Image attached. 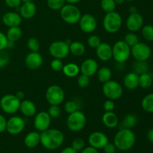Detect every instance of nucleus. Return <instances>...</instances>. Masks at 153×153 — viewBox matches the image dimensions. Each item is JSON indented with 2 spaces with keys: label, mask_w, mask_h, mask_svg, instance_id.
Masks as SVG:
<instances>
[{
  "label": "nucleus",
  "mask_w": 153,
  "mask_h": 153,
  "mask_svg": "<svg viewBox=\"0 0 153 153\" xmlns=\"http://www.w3.org/2000/svg\"><path fill=\"white\" fill-rule=\"evenodd\" d=\"M129 12L130 13H136V12H137V8H136V7H134V6H131V7H130Z\"/></svg>",
  "instance_id": "57"
},
{
  "label": "nucleus",
  "mask_w": 153,
  "mask_h": 153,
  "mask_svg": "<svg viewBox=\"0 0 153 153\" xmlns=\"http://www.w3.org/2000/svg\"><path fill=\"white\" fill-rule=\"evenodd\" d=\"M81 153H99L98 149L96 148L93 147V146H88V147H85L82 150Z\"/></svg>",
  "instance_id": "51"
},
{
  "label": "nucleus",
  "mask_w": 153,
  "mask_h": 153,
  "mask_svg": "<svg viewBox=\"0 0 153 153\" xmlns=\"http://www.w3.org/2000/svg\"><path fill=\"white\" fill-rule=\"evenodd\" d=\"M65 93L61 86L52 85L47 88L46 91V99L50 105H59L64 102Z\"/></svg>",
  "instance_id": "9"
},
{
  "label": "nucleus",
  "mask_w": 153,
  "mask_h": 153,
  "mask_svg": "<svg viewBox=\"0 0 153 153\" xmlns=\"http://www.w3.org/2000/svg\"><path fill=\"white\" fill-rule=\"evenodd\" d=\"M22 16L20 14L16 12H7L2 16L1 20H2L3 24L8 28L10 27L19 26V25L22 22Z\"/></svg>",
  "instance_id": "20"
},
{
  "label": "nucleus",
  "mask_w": 153,
  "mask_h": 153,
  "mask_svg": "<svg viewBox=\"0 0 153 153\" xmlns=\"http://www.w3.org/2000/svg\"><path fill=\"white\" fill-rule=\"evenodd\" d=\"M100 5L103 11L105 13H109L115 10L117 4L114 0H101Z\"/></svg>",
  "instance_id": "34"
},
{
  "label": "nucleus",
  "mask_w": 153,
  "mask_h": 153,
  "mask_svg": "<svg viewBox=\"0 0 153 153\" xmlns=\"http://www.w3.org/2000/svg\"><path fill=\"white\" fill-rule=\"evenodd\" d=\"M103 108L105 111H114L115 108V104L114 100H106L103 105Z\"/></svg>",
  "instance_id": "46"
},
{
  "label": "nucleus",
  "mask_w": 153,
  "mask_h": 153,
  "mask_svg": "<svg viewBox=\"0 0 153 153\" xmlns=\"http://www.w3.org/2000/svg\"><path fill=\"white\" fill-rule=\"evenodd\" d=\"M43 57L37 52H31L25 58V64L30 70H37L43 64Z\"/></svg>",
  "instance_id": "18"
},
{
  "label": "nucleus",
  "mask_w": 153,
  "mask_h": 153,
  "mask_svg": "<svg viewBox=\"0 0 153 153\" xmlns=\"http://www.w3.org/2000/svg\"><path fill=\"white\" fill-rule=\"evenodd\" d=\"M99 70V65L97 61L93 58H88L82 63L80 66V72L82 74L85 75L88 77H92L97 74Z\"/></svg>",
  "instance_id": "17"
},
{
  "label": "nucleus",
  "mask_w": 153,
  "mask_h": 153,
  "mask_svg": "<svg viewBox=\"0 0 153 153\" xmlns=\"http://www.w3.org/2000/svg\"><path fill=\"white\" fill-rule=\"evenodd\" d=\"M123 24V19L121 15L115 10L109 13H106L103 18L102 25L105 31L109 34L117 33Z\"/></svg>",
  "instance_id": "3"
},
{
  "label": "nucleus",
  "mask_w": 153,
  "mask_h": 153,
  "mask_svg": "<svg viewBox=\"0 0 153 153\" xmlns=\"http://www.w3.org/2000/svg\"><path fill=\"white\" fill-rule=\"evenodd\" d=\"M81 0H65L66 2H67L68 4H75L76 3L79 2Z\"/></svg>",
  "instance_id": "55"
},
{
  "label": "nucleus",
  "mask_w": 153,
  "mask_h": 153,
  "mask_svg": "<svg viewBox=\"0 0 153 153\" xmlns=\"http://www.w3.org/2000/svg\"><path fill=\"white\" fill-rule=\"evenodd\" d=\"M125 1H134V0H125Z\"/></svg>",
  "instance_id": "60"
},
{
  "label": "nucleus",
  "mask_w": 153,
  "mask_h": 153,
  "mask_svg": "<svg viewBox=\"0 0 153 153\" xmlns=\"http://www.w3.org/2000/svg\"><path fill=\"white\" fill-rule=\"evenodd\" d=\"M79 28L83 32L91 34L94 32L97 26V22L94 16L90 13L82 15L79 21Z\"/></svg>",
  "instance_id": "13"
},
{
  "label": "nucleus",
  "mask_w": 153,
  "mask_h": 153,
  "mask_svg": "<svg viewBox=\"0 0 153 153\" xmlns=\"http://www.w3.org/2000/svg\"><path fill=\"white\" fill-rule=\"evenodd\" d=\"M64 110L67 114H71L78 110V105L74 101H67L64 104Z\"/></svg>",
  "instance_id": "44"
},
{
  "label": "nucleus",
  "mask_w": 153,
  "mask_h": 153,
  "mask_svg": "<svg viewBox=\"0 0 153 153\" xmlns=\"http://www.w3.org/2000/svg\"><path fill=\"white\" fill-rule=\"evenodd\" d=\"M62 72L67 77L73 78L80 73V67L74 63H68L64 65Z\"/></svg>",
  "instance_id": "27"
},
{
  "label": "nucleus",
  "mask_w": 153,
  "mask_h": 153,
  "mask_svg": "<svg viewBox=\"0 0 153 153\" xmlns=\"http://www.w3.org/2000/svg\"><path fill=\"white\" fill-rule=\"evenodd\" d=\"M123 84L125 88L130 91L137 89L139 87V75L134 72L127 73L123 79Z\"/></svg>",
  "instance_id": "23"
},
{
  "label": "nucleus",
  "mask_w": 153,
  "mask_h": 153,
  "mask_svg": "<svg viewBox=\"0 0 153 153\" xmlns=\"http://www.w3.org/2000/svg\"><path fill=\"white\" fill-rule=\"evenodd\" d=\"M114 1H115V3H116V4L120 5V4H122L125 1V0H114Z\"/></svg>",
  "instance_id": "58"
},
{
  "label": "nucleus",
  "mask_w": 153,
  "mask_h": 153,
  "mask_svg": "<svg viewBox=\"0 0 153 153\" xmlns=\"http://www.w3.org/2000/svg\"><path fill=\"white\" fill-rule=\"evenodd\" d=\"M102 43L101 38L97 35H91L88 39V45L92 49H97V46Z\"/></svg>",
  "instance_id": "41"
},
{
  "label": "nucleus",
  "mask_w": 153,
  "mask_h": 153,
  "mask_svg": "<svg viewBox=\"0 0 153 153\" xmlns=\"http://www.w3.org/2000/svg\"><path fill=\"white\" fill-rule=\"evenodd\" d=\"M25 126V120L19 116L11 117L7 120L6 131L12 135H16L22 132Z\"/></svg>",
  "instance_id": "12"
},
{
  "label": "nucleus",
  "mask_w": 153,
  "mask_h": 153,
  "mask_svg": "<svg viewBox=\"0 0 153 153\" xmlns=\"http://www.w3.org/2000/svg\"><path fill=\"white\" fill-rule=\"evenodd\" d=\"M86 49L85 46L79 41L71 42L70 44V53L74 56H82L85 54Z\"/></svg>",
  "instance_id": "29"
},
{
  "label": "nucleus",
  "mask_w": 153,
  "mask_h": 153,
  "mask_svg": "<svg viewBox=\"0 0 153 153\" xmlns=\"http://www.w3.org/2000/svg\"><path fill=\"white\" fill-rule=\"evenodd\" d=\"M40 143V134L37 131H31L25 135L24 138V144L26 147L32 149Z\"/></svg>",
  "instance_id": "24"
},
{
  "label": "nucleus",
  "mask_w": 153,
  "mask_h": 153,
  "mask_svg": "<svg viewBox=\"0 0 153 153\" xmlns=\"http://www.w3.org/2000/svg\"><path fill=\"white\" fill-rule=\"evenodd\" d=\"M113 58L120 64L125 63L131 56V47L123 40H118L112 46Z\"/></svg>",
  "instance_id": "7"
},
{
  "label": "nucleus",
  "mask_w": 153,
  "mask_h": 153,
  "mask_svg": "<svg viewBox=\"0 0 153 153\" xmlns=\"http://www.w3.org/2000/svg\"><path fill=\"white\" fill-rule=\"evenodd\" d=\"M4 2L10 8H16L21 5V0H4Z\"/></svg>",
  "instance_id": "48"
},
{
  "label": "nucleus",
  "mask_w": 153,
  "mask_h": 153,
  "mask_svg": "<svg viewBox=\"0 0 153 153\" xmlns=\"http://www.w3.org/2000/svg\"><path fill=\"white\" fill-rule=\"evenodd\" d=\"M16 96L19 99V100H21V101H22V100L23 99V97H24V94L22 91H19V92L16 93Z\"/></svg>",
  "instance_id": "54"
},
{
  "label": "nucleus",
  "mask_w": 153,
  "mask_h": 153,
  "mask_svg": "<svg viewBox=\"0 0 153 153\" xmlns=\"http://www.w3.org/2000/svg\"><path fill=\"white\" fill-rule=\"evenodd\" d=\"M152 76L149 73H145L139 75V87L143 89H147L152 85Z\"/></svg>",
  "instance_id": "32"
},
{
  "label": "nucleus",
  "mask_w": 153,
  "mask_h": 153,
  "mask_svg": "<svg viewBox=\"0 0 153 153\" xmlns=\"http://www.w3.org/2000/svg\"><path fill=\"white\" fill-rule=\"evenodd\" d=\"M47 113L49 114V115L52 119H56V118H58L61 116V110L58 105H50V107L49 108Z\"/></svg>",
  "instance_id": "39"
},
{
  "label": "nucleus",
  "mask_w": 153,
  "mask_h": 153,
  "mask_svg": "<svg viewBox=\"0 0 153 153\" xmlns=\"http://www.w3.org/2000/svg\"><path fill=\"white\" fill-rule=\"evenodd\" d=\"M27 47L31 52H37L40 49V43L35 37H31L27 41Z\"/></svg>",
  "instance_id": "37"
},
{
  "label": "nucleus",
  "mask_w": 153,
  "mask_h": 153,
  "mask_svg": "<svg viewBox=\"0 0 153 153\" xmlns=\"http://www.w3.org/2000/svg\"><path fill=\"white\" fill-rule=\"evenodd\" d=\"M141 107L144 111L153 114V93L147 94L141 101Z\"/></svg>",
  "instance_id": "31"
},
{
  "label": "nucleus",
  "mask_w": 153,
  "mask_h": 153,
  "mask_svg": "<svg viewBox=\"0 0 153 153\" xmlns=\"http://www.w3.org/2000/svg\"><path fill=\"white\" fill-rule=\"evenodd\" d=\"M19 111H20L21 114L23 116L27 117H34L37 114V108H36L35 104L32 101L28 100L21 101Z\"/></svg>",
  "instance_id": "21"
},
{
  "label": "nucleus",
  "mask_w": 153,
  "mask_h": 153,
  "mask_svg": "<svg viewBox=\"0 0 153 153\" xmlns=\"http://www.w3.org/2000/svg\"><path fill=\"white\" fill-rule=\"evenodd\" d=\"M14 43L13 42H11V41H7V49H12V48L13 47V46H14ZM6 48V49H7Z\"/></svg>",
  "instance_id": "56"
},
{
  "label": "nucleus",
  "mask_w": 153,
  "mask_h": 153,
  "mask_svg": "<svg viewBox=\"0 0 153 153\" xmlns=\"http://www.w3.org/2000/svg\"><path fill=\"white\" fill-rule=\"evenodd\" d=\"M78 85L81 88H85L90 85V77L84 74H81L77 80Z\"/></svg>",
  "instance_id": "45"
},
{
  "label": "nucleus",
  "mask_w": 153,
  "mask_h": 153,
  "mask_svg": "<svg viewBox=\"0 0 153 153\" xmlns=\"http://www.w3.org/2000/svg\"><path fill=\"white\" fill-rule=\"evenodd\" d=\"M136 142V136L130 128H120L116 133L114 138V144L117 149L126 152L134 146Z\"/></svg>",
  "instance_id": "2"
},
{
  "label": "nucleus",
  "mask_w": 153,
  "mask_h": 153,
  "mask_svg": "<svg viewBox=\"0 0 153 153\" xmlns=\"http://www.w3.org/2000/svg\"><path fill=\"white\" fill-rule=\"evenodd\" d=\"M34 127L37 131H42L48 129L51 123L52 118L46 111H40L34 115Z\"/></svg>",
  "instance_id": "14"
},
{
  "label": "nucleus",
  "mask_w": 153,
  "mask_h": 153,
  "mask_svg": "<svg viewBox=\"0 0 153 153\" xmlns=\"http://www.w3.org/2000/svg\"><path fill=\"white\" fill-rule=\"evenodd\" d=\"M10 61V55L7 51H0V68L6 67Z\"/></svg>",
  "instance_id": "42"
},
{
  "label": "nucleus",
  "mask_w": 153,
  "mask_h": 153,
  "mask_svg": "<svg viewBox=\"0 0 153 153\" xmlns=\"http://www.w3.org/2000/svg\"><path fill=\"white\" fill-rule=\"evenodd\" d=\"M88 142L91 146H93L97 149H103L109 141L108 137L105 133L101 131H94L88 137Z\"/></svg>",
  "instance_id": "16"
},
{
  "label": "nucleus",
  "mask_w": 153,
  "mask_h": 153,
  "mask_svg": "<svg viewBox=\"0 0 153 153\" xmlns=\"http://www.w3.org/2000/svg\"><path fill=\"white\" fill-rule=\"evenodd\" d=\"M65 3V0H47L48 7L53 10H60Z\"/></svg>",
  "instance_id": "38"
},
{
  "label": "nucleus",
  "mask_w": 153,
  "mask_h": 153,
  "mask_svg": "<svg viewBox=\"0 0 153 153\" xmlns=\"http://www.w3.org/2000/svg\"><path fill=\"white\" fill-rule=\"evenodd\" d=\"M6 126H7V120L3 115L0 114V133L6 131Z\"/></svg>",
  "instance_id": "50"
},
{
  "label": "nucleus",
  "mask_w": 153,
  "mask_h": 153,
  "mask_svg": "<svg viewBox=\"0 0 153 153\" xmlns=\"http://www.w3.org/2000/svg\"><path fill=\"white\" fill-rule=\"evenodd\" d=\"M127 29L131 32H136L142 28L143 26V17L140 13H130L126 22Z\"/></svg>",
  "instance_id": "15"
},
{
  "label": "nucleus",
  "mask_w": 153,
  "mask_h": 153,
  "mask_svg": "<svg viewBox=\"0 0 153 153\" xmlns=\"http://www.w3.org/2000/svg\"><path fill=\"white\" fill-rule=\"evenodd\" d=\"M60 15L61 19L67 24L74 25L79 22L82 16V13L79 7L75 4H65L60 10Z\"/></svg>",
  "instance_id": "5"
},
{
  "label": "nucleus",
  "mask_w": 153,
  "mask_h": 153,
  "mask_svg": "<svg viewBox=\"0 0 153 153\" xmlns=\"http://www.w3.org/2000/svg\"><path fill=\"white\" fill-rule=\"evenodd\" d=\"M123 41L128 45L129 47H132L135 44H137L139 42V38L137 36V34H134V32H131L126 34L125 37H124Z\"/></svg>",
  "instance_id": "36"
},
{
  "label": "nucleus",
  "mask_w": 153,
  "mask_h": 153,
  "mask_svg": "<svg viewBox=\"0 0 153 153\" xmlns=\"http://www.w3.org/2000/svg\"><path fill=\"white\" fill-rule=\"evenodd\" d=\"M72 147L76 151V152H79V151H82V149L85 148V142L81 137H76L74 140L72 142Z\"/></svg>",
  "instance_id": "40"
},
{
  "label": "nucleus",
  "mask_w": 153,
  "mask_h": 153,
  "mask_svg": "<svg viewBox=\"0 0 153 153\" xmlns=\"http://www.w3.org/2000/svg\"><path fill=\"white\" fill-rule=\"evenodd\" d=\"M152 55L150 46L145 43L138 42L131 47V55L137 61H146Z\"/></svg>",
  "instance_id": "11"
},
{
  "label": "nucleus",
  "mask_w": 153,
  "mask_h": 153,
  "mask_svg": "<svg viewBox=\"0 0 153 153\" xmlns=\"http://www.w3.org/2000/svg\"><path fill=\"white\" fill-rule=\"evenodd\" d=\"M7 41L8 40H7V37H6V34L0 31V51L4 50L7 48Z\"/></svg>",
  "instance_id": "47"
},
{
  "label": "nucleus",
  "mask_w": 153,
  "mask_h": 153,
  "mask_svg": "<svg viewBox=\"0 0 153 153\" xmlns=\"http://www.w3.org/2000/svg\"><path fill=\"white\" fill-rule=\"evenodd\" d=\"M97 56L102 61H108L113 58L112 46L108 43H101L96 49Z\"/></svg>",
  "instance_id": "19"
},
{
  "label": "nucleus",
  "mask_w": 153,
  "mask_h": 153,
  "mask_svg": "<svg viewBox=\"0 0 153 153\" xmlns=\"http://www.w3.org/2000/svg\"><path fill=\"white\" fill-rule=\"evenodd\" d=\"M64 141V134L57 128H48L40 133V143L49 150L58 149Z\"/></svg>",
  "instance_id": "1"
},
{
  "label": "nucleus",
  "mask_w": 153,
  "mask_h": 153,
  "mask_svg": "<svg viewBox=\"0 0 153 153\" xmlns=\"http://www.w3.org/2000/svg\"><path fill=\"white\" fill-rule=\"evenodd\" d=\"M61 153H77V152L72 146H68V147L64 148Z\"/></svg>",
  "instance_id": "52"
},
{
  "label": "nucleus",
  "mask_w": 153,
  "mask_h": 153,
  "mask_svg": "<svg viewBox=\"0 0 153 153\" xmlns=\"http://www.w3.org/2000/svg\"><path fill=\"white\" fill-rule=\"evenodd\" d=\"M49 52L54 58L62 60L70 54V44L67 41L55 40L49 46Z\"/></svg>",
  "instance_id": "10"
},
{
  "label": "nucleus",
  "mask_w": 153,
  "mask_h": 153,
  "mask_svg": "<svg viewBox=\"0 0 153 153\" xmlns=\"http://www.w3.org/2000/svg\"><path fill=\"white\" fill-rule=\"evenodd\" d=\"M102 93L108 100H117L123 96V88L119 82L111 79L103 84Z\"/></svg>",
  "instance_id": "8"
},
{
  "label": "nucleus",
  "mask_w": 153,
  "mask_h": 153,
  "mask_svg": "<svg viewBox=\"0 0 153 153\" xmlns=\"http://www.w3.org/2000/svg\"><path fill=\"white\" fill-rule=\"evenodd\" d=\"M22 34V29L19 28V26L10 27L7 29V33H6V37H7L8 41L16 43V41H18L21 38Z\"/></svg>",
  "instance_id": "26"
},
{
  "label": "nucleus",
  "mask_w": 153,
  "mask_h": 153,
  "mask_svg": "<svg viewBox=\"0 0 153 153\" xmlns=\"http://www.w3.org/2000/svg\"><path fill=\"white\" fill-rule=\"evenodd\" d=\"M137 123V117L133 114L126 115L120 123V128H131L136 126Z\"/></svg>",
  "instance_id": "30"
},
{
  "label": "nucleus",
  "mask_w": 153,
  "mask_h": 153,
  "mask_svg": "<svg viewBox=\"0 0 153 153\" xmlns=\"http://www.w3.org/2000/svg\"><path fill=\"white\" fill-rule=\"evenodd\" d=\"M102 120L103 124L109 128H115L119 124L117 115L113 111H105V113L102 115Z\"/></svg>",
  "instance_id": "25"
},
{
  "label": "nucleus",
  "mask_w": 153,
  "mask_h": 153,
  "mask_svg": "<svg viewBox=\"0 0 153 153\" xmlns=\"http://www.w3.org/2000/svg\"><path fill=\"white\" fill-rule=\"evenodd\" d=\"M22 3H26V2H30V1H32V0H21Z\"/></svg>",
  "instance_id": "59"
},
{
  "label": "nucleus",
  "mask_w": 153,
  "mask_h": 153,
  "mask_svg": "<svg viewBox=\"0 0 153 153\" xmlns=\"http://www.w3.org/2000/svg\"><path fill=\"white\" fill-rule=\"evenodd\" d=\"M103 150L105 153H115L116 152L117 148L114 143H108L105 146L103 147Z\"/></svg>",
  "instance_id": "49"
},
{
  "label": "nucleus",
  "mask_w": 153,
  "mask_h": 153,
  "mask_svg": "<svg viewBox=\"0 0 153 153\" xmlns=\"http://www.w3.org/2000/svg\"><path fill=\"white\" fill-rule=\"evenodd\" d=\"M20 102L16 94H5L0 100V108L7 114H14L19 111Z\"/></svg>",
  "instance_id": "6"
},
{
  "label": "nucleus",
  "mask_w": 153,
  "mask_h": 153,
  "mask_svg": "<svg viewBox=\"0 0 153 153\" xmlns=\"http://www.w3.org/2000/svg\"><path fill=\"white\" fill-rule=\"evenodd\" d=\"M141 34L146 41H153V25H146L142 27Z\"/></svg>",
  "instance_id": "35"
},
{
  "label": "nucleus",
  "mask_w": 153,
  "mask_h": 153,
  "mask_svg": "<svg viewBox=\"0 0 153 153\" xmlns=\"http://www.w3.org/2000/svg\"><path fill=\"white\" fill-rule=\"evenodd\" d=\"M36 12H37V7L33 1L22 3V5L19 6V14L24 19H31L36 14Z\"/></svg>",
  "instance_id": "22"
},
{
  "label": "nucleus",
  "mask_w": 153,
  "mask_h": 153,
  "mask_svg": "<svg viewBox=\"0 0 153 153\" xmlns=\"http://www.w3.org/2000/svg\"><path fill=\"white\" fill-rule=\"evenodd\" d=\"M146 137H147L148 140H149L150 143H153V128L148 131L147 134H146Z\"/></svg>",
  "instance_id": "53"
},
{
  "label": "nucleus",
  "mask_w": 153,
  "mask_h": 153,
  "mask_svg": "<svg viewBox=\"0 0 153 153\" xmlns=\"http://www.w3.org/2000/svg\"><path fill=\"white\" fill-rule=\"evenodd\" d=\"M112 76V72L110 68L106 67H102L101 68H99L97 72V77L99 82L104 84L105 82L111 80Z\"/></svg>",
  "instance_id": "28"
},
{
  "label": "nucleus",
  "mask_w": 153,
  "mask_h": 153,
  "mask_svg": "<svg viewBox=\"0 0 153 153\" xmlns=\"http://www.w3.org/2000/svg\"><path fill=\"white\" fill-rule=\"evenodd\" d=\"M133 70H134V73L140 75L143 73H148V70H149V66L146 61H137L134 64L133 66Z\"/></svg>",
  "instance_id": "33"
},
{
  "label": "nucleus",
  "mask_w": 153,
  "mask_h": 153,
  "mask_svg": "<svg viewBox=\"0 0 153 153\" xmlns=\"http://www.w3.org/2000/svg\"><path fill=\"white\" fill-rule=\"evenodd\" d=\"M64 65V64H63L62 61L61 59H57V58H54L50 63L51 68L55 72L62 71Z\"/></svg>",
  "instance_id": "43"
},
{
  "label": "nucleus",
  "mask_w": 153,
  "mask_h": 153,
  "mask_svg": "<svg viewBox=\"0 0 153 153\" xmlns=\"http://www.w3.org/2000/svg\"><path fill=\"white\" fill-rule=\"evenodd\" d=\"M87 123V117L85 114L77 110L70 114L67 119V128L72 131L78 132L83 129Z\"/></svg>",
  "instance_id": "4"
}]
</instances>
